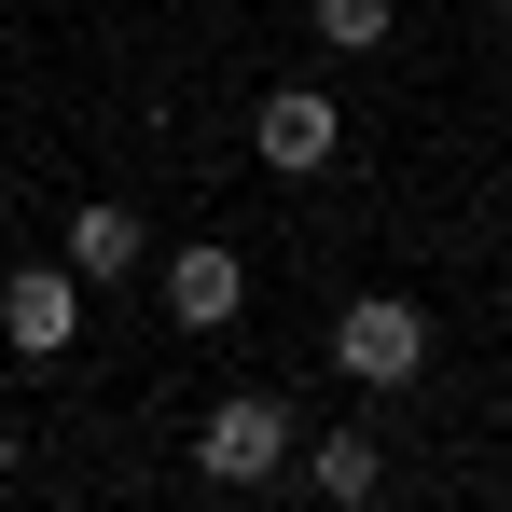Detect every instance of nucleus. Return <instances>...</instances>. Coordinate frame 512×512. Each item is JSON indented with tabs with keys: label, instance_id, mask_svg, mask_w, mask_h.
<instances>
[{
	"label": "nucleus",
	"instance_id": "1",
	"mask_svg": "<svg viewBox=\"0 0 512 512\" xmlns=\"http://www.w3.org/2000/svg\"><path fill=\"white\" fill-rule=\"evenodd\" d=\"M333 360H346V388H416V360H429V319L402 305V291H360L333 319Z\"/></svg>",
	"mask_w": 512,
	"mask_h": 512
},
{
	"label": "nucleus",
	"instance_id": "2",
	"mask_svg": "<svg viewBox=\"0 0 512 512\" xmlns=\"http://www.w3.org/2000/svg\"><path fill=\"white\" fill-rule=\"evenodd\" d=\"M208 485H277L291 471V402L277 388H236V402H208Z\"/></svg>",
	"mask_w": 512,
	"mask_h": 512
},
{
	"label": "nucleus",
	"instance_id": "3",
	"mask_svg": "<svg viewBox=\"0 0 512 512\" xmlns=\"http://www.w3.org/2000/svg\"><path fill=\"white\" fill-rule=\"evenodd\" d=\"M0 333H14V360H56V346L84 333V277L70 263H14L0 277Z\"/></svg>",
	"mask_w": 512,
	"mask_h": 512
},
{
	"label": "nucleus",
	"instance_id": "4",
	"mask_svg": "<svg viewBox=\"0 0 512 512\" xmlns=\"http://www.w3.org/2000/svg\"><path fill=\"white\" fill-rule=\"evenodd\" d=\"M333 139H346V125H333V97H319V84H277V97L250 111V153H263L277 180H319V167H333Z\"/></svg>",
	"mask_w": 512,
	"mask_h": 512
},
{
	"label": "nucleus",
	"instance_id": "5",
	"mask_svg": "<svg viewBox=\"0 0 512 512\" xmlns=\"http://www.w3.org/2000/svg\"><path fill=\"white\" fill-rule=\"evenodd\" d=\"M139 250H153V236H139V208H125V194H97V208H70V277H84V291H111V277H139Z\"/></svg>",
	"mask_w": 512,
	"mask_h": 512
},
{
	"label": "nucleus",
	"instance_id": "6",
	"mask_svg": "<svg viewBox=\"0 0 512 512\" xmlns=\"http://www.w3.org/2000/svg\"><path fill=\"white\" fill-rule=\"evenodd\" d=\"M236 291H250V277H236V250H208V236H194V250L167 263V305H180V333H222V319H236Z\"/></svg>",
	"mask_w": 512,
	"mask_h": 512
},
{
	"label": "nucleus",
	"instance_id": "7",
	"mask_svg": "<svg viewBox=\"0 0 512 512\" xmlns=\"http://www.w3.org/2000/svg\"><path fill=\"white\" fill-rule=\"evenodd\" d=\"M305 485H319V499H333V512H360V499H374V485H388V457H374L360 429H333V443L305 457Z\"/></svg>",
	"mask_w": 512,
	"mask_h": 512
},
{
	"label": "nucleus",
	"instance_id": "8",
	"mask_svg": "<svg viewBox=\"0 0 512 512\" xmlns=\"http://www.w3.org/2000/svg\"><path fill=\"white\" fill-rule=\"evenodd\" d=\"M319 42H333V56H374V42H388V0H319Z\"/></svg>",
	"mask_w": 512,
	"mask_h": 512
},
{
	"label": "nucleus",
	"instance_id": "9",
	"mask_svg": "<svg viewBox=\"0 0 512 512\" xmlns=\"http://www.w3.org/2000/svg\"><path fill=\"white\" fill-rule=\"evenodd\" d=\"M0 485H14V429H0Z\"/></svg>",
	"mask_w": 512,
	"mask_h": 512
},
{
	"label": "nucleus",
	"instance_id": "10",
	"mask_svg": "<svg viewBox=\"0 0 512 512\" xmlns=\"http://www.w3.org/2000/svg\"><path fill=\"white\" fill-rule=\"evenodd\" d=\"M499 42H512V0H499Z\"/></svg>",
	"mask_w": 512,
	"mask_h": 512
}]
</instances>
